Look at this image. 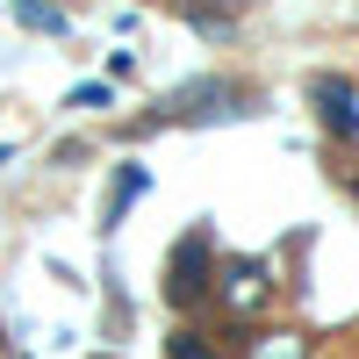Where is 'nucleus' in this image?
<instances>
[{
  "mask_svg": "<svg viewBox=\"0 0 359 359\" xmlns=\"http://www.w3.org/2000/svg\"><path fill=\"white\" fill-rule=\"evenodd\" d=\"M259 94L252 86H237V79H194V86H180V94H165L151 115H144L137 130H172V123H230V115H252Z\"/></svg>",
  "mask_w": 359,
  "mask_h": 359,
  "instance_id": "1",
  "label": "nucleus"
},
{
  "mask_svg": "<svg viewBox=\"0 0 359 359\" xmlns=\"http://www.w3.org/2000/svg\"><path fill=\"white\" fill-rule=\"evenodd\" d=\"M165 302H172V309L216 302V230H208V223H194V230L172 245V259H165Z\"/></svg>",
  "mask_w": 359,
  "mask_h": 359,
  "instance_id": "2",
  "label": "nucleus"
},
{
  "mask_svg": "<svg viewBox=\"0 0 359 359\" xmlns=\"http://www.w3.org/2000/svg\"><path fill=\"white\" fill-rule=\"evenodd\" d=\"M216 302L230 309V323H252L266 302H273V259L266 252H237L216 266Z\"/></svg>",
  "mask_w": 359,
  "mask_h": 359,
  "instance_id": "3",
  "label": "nucleus"
},
{
  "mask_svg": "<svg viewBox=\"0 0 359 359\" xmlns=\"http://www.w3.org/2000/svg\"><path fill=\"white\" fill-rule=\"evenodd\" d=\"M309 101H316V115H323V130L331 137H359V94H352V79H338V72H316L309 79Z\"/></svg>",
  "mask_w": 359,
  "mask_h": 359,
  "instance_id": "4",
  "label": "nucleus"
},
{
  "mask_svg": "<svg viewBox=\"0 0 359 359\" xmlns=\"http://www.w3.org/2000/svg\"><path fill=\"white\" fill-rule=\"evenodd\" d=\"M144 194H151V165H115V187H108V201H101V230H115V223H123V208L130 201H144Z\"/></svg>",
  "mask_w": 359,
  "mask_h": 359,
  "instance_id": "5",
  "label": "nucleus"
},
{
  "mask_svg": "<svg viewBox=\"0 0 359 359\" xmlns=\"http://www.w3.org/2000/svg\"><path fill=\"white\" fill-rule=\"evenodd\" d=\"M245 359H309V338L302 331H259V338H245Z\"/></svg>",
  "mask_w": 359,
  "mask_h": 359,
  "instance_id": "6",
  "label": "nucleus"
},
{
  "mask_svg": "<svg viewBox=\"0 0 359 359\" xmlns=\"http://www.w3.org/2000/svg\"><path fill=\"white\" fill-rule=\"evenodd\" d=\"M15 22H29V29H43V36H65V15H57L50 0H15Z\"/></svg>",
  "mask_w": 359,
  "mask_h": 359,
  "instance_id": "7",
  "label": "nucleus"
},
{
  "mask_svg": "<svg viewBox=\"0 0 359 359\" xmlns=\"http://www.w3.org/2000/svg\"><path fill=\"white\" fill-rule=\"evenodd\" d=\"M165 352H172V359H216V345H208L201 331H187V323H180V331L165 338Z\"/></svg>",
  "mask_w": 359,
  "mask_h": 359,
  "instance_id": "8",
  "label": "nucleus"
},
{
  "mask_svg": "<svg viewBox=\"0 0 359 359\" xmlns=\"http://www.w3.org/2000/svg\"><path fill=\"white\" fill-rule=\"evenodd\" d=\"M72 108H108V79H86V86H72Z\"/></svg>",
  "mask_w": 359,
  "mask_h": 359,
  "instance_id": "9",
  "label": "nucleus"
}]
</instances>
